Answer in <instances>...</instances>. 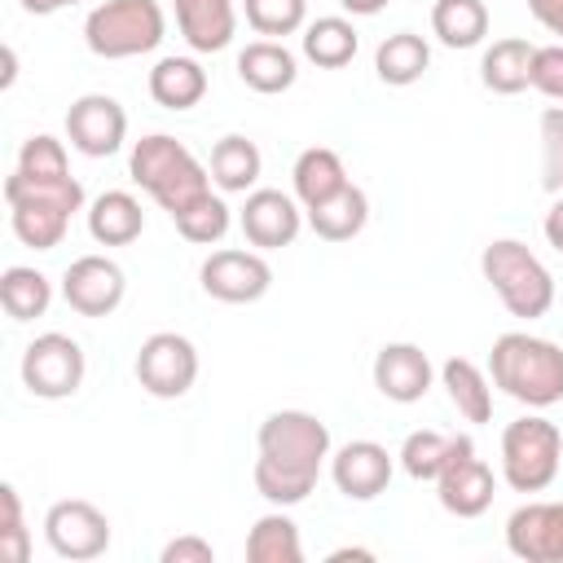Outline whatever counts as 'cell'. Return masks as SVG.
<instances>
[{
  "label": "cell",
  "mask_w": 563,
  "mask_h": 563,
  "mask_svg": "<svg viewBox=\"0 0 563 563\" xmlns=\"http://www.w3.org/2000/svg\"><path fill=\"white\" fill-rule=\"evenodd\" d=\"M330 427L308 409H273L255 431V493L268 506H299L330 462Z\"/></svg>",
  "instance_id": "6da1fadb"
},
{
  "label": "cell",
  "mask_w": 563,
  "mask_h": 563,
  "mask_svg": "<svg viewBox=\"0 0 563 563\" xmlns=\"http://www.w3.org/2000/svg\"><path fill=\"white\" fill-rule=\"evenodd\" d=\"M488 378L510 400L528 409H550L563 400V347L528 330L497 334L488 352Z\"/></svg>",
  "instance_id": "7a4b0ae2"
},
{
  "label": "cell",
  "mask_w": 563,
  "mask_h": 563,
  "mask_svg": "<svg viewBox=\"0 0 563 563\" xmlns=\"http://www.w3.org/2000/svg\"><path fill=\"white\" fill-rule=\"evenodd\" d=\"M4 202H9V224L13 238L31 251H53L62 246L70 216L84 211V185L75 176H4Z\"/></svg>",
  "instance_id": "3957f363"
},
{
  "label": "cell",
  "mask_w": 563,
  "mask_h": 563,
  "mask_svg": "<svg viewBox=\"0 0 563 563\" xmlns=\"http://www.w3.org/2000/svg\"><path fill=\"white\" fill-rule=\"evenodd\" d=\"M128 176L132 185H141L167 216L185 211L189 202H198L202 194H211V167L194 158V150L167 132H150L132 145L128 154Z\"/></svg>",
  "instance_id": "277c9868"
},
{
  "label": "cell",
  "mask_w": 563,
  "mask_h": 563,
  "mask_svg": "<svg viewBox=\"0 0 563 563\" xmlns=\"http://www.w3.org/2000/svg\"><path fill=\"white\" fill-rule=\"evenodd\" d=\"M479 273L501 308L519 321H537L554 308V277L519 238H493L479 251Z\"/></svg>",
  "instance_id": "5b68a950"
},
{
  "label": "cell",
  "mask_w": 563,
  "mask_h": 563,
  "mask_svg": "<svg viewBox=\"0 0 563 563\" xmlns=\"http://www.w3.org/2000/svg\"><path fill=\"white\" fill-rule=\"evenodd\" d=\"M163 35H167V13L158 0H101L84 18V44L106 62L154 53Z\"/></svg>",
  "instance_id": "8992f818"
},
{
  "label": "cell",
  "mask_w": 563,
  "mask_h": 563,
  "mask_svg": "<svg viewBox=\"0 0 563 563\" xmlns=\"http://www.w3.org/2000/svg\"><path fill=\"white\" fill-rule=\"evenodd\" d=\"M563 466V431L541 418V413H523L515 422H506L501 431V479L515 493H545L559 479Z\"/></svg>",
  "instance_id": "52a82bcc"
},
{
  "label": "cell",
  "mask_w": 563,
  "mask_h": 563,
  "mask_svg": "<svg viewBox=\"0 0 563 563\" xmlns=\"http://www.w3.org/2000/svg\"><path fill=\"white\" fill-rule=\"evenodd\" d=\"M84 374H88V361H84V347L62 334V330H44L26 343L22 352V387L35 396V400H66L84 387Z\"/></svg>",
  "instance_id": "ba28073f"
},
{
  "label": "cell",
  "mask_w": 563,
  "mask_h": 563,
  "mask_svg": "<svg viewBox=\"0 0 563 563\" xmlns=\"http://www.w3.org/2000/svg\"><path fill=\"white\" fill-rule=\"evenodd\" d=\"M132 369L154 400H180L198 383V347L176 330H158L136 347Z\"/></svg>",
  "instance_id": "9c48e42d"
},
{
  "label": "cell",
  "mask_w": 563,
  "mask_h": 563,
  "mask_svg": "<svg viewBox=\"0 0 563 563\" xmlns=\"http://www.w3.org/2000/svg\"><path fill=\"white\" fill-rule=\"evenodd\" d=\"M44 541L57 559L70 563H92L110 550V519L84 497H62L44 515Z\"/></svg>",
  "instance_id": "30bf717a"
},
{
  "label": "cell",
  "mask_w": 563,
  "mask_h": 563,
  "mask_svg": "<svg viewBox=\"0 0 563 563\" xmlns=\"http://www.w3.org/2000/svg\"><path fill=\"white\" fill-rule=\"evenodd\" d=\"M198 282L211 299L220 303H255L268 295L273 286V268L264 260V251H242V246H224L211 251L198 268Z\"/></svg>",
  "instance_id": "8fae6325"
},
{
  "label": "cell",
  "mask_w": 563,
  "mask_h": 563,
  "mask_svg": "<svg viewBox=\"0 0 563 563\" xmlns=\"http://www.w3.org/2000/svg\"><path fill=\"white\" fill-rule=\"evenodd\" d=\"M66 141L84 158H110L128 141V110L110 92H84L66 110Z\"/></svg>",
  "instance_id": "7c38bea8"
},
{
  "label": "cell",
  "mask_w": 563,
  "mask_h": 563,
  "mask_svg": "<svg viewBox=\"0 0 563 563\" xmlns=\"http://www.w3.org/2000/svg\"><path fill=\"white\" fill-rule=\"evenodd\" d=\"M303 207L295 194H282V189H251L242 211H238V229L242 238L255 246V251H282L299 238L303 229Z\"/></svg>",
  "instance_id": "4fadbf2b"
},
{
  "label": "cell",
  "mask_w": 563,
  "mask_h": 563,
  "mask_svg": "<svg viewBox=\"0 0 563 563\" xmlns=\"http://www.w3.org/2000/svg\"><path fill=\"white\" fill-rule=\"evenodd\" d=\"M128 295V277L110 255H79L62 273V299L79 317H110Z\"/></svg>",
  "instance_id": "5bb4252c"
},
{
  "label": "cell",
  "mask_w": 563,
  "mask_h": 563,
  "mask_svg": "<svg viewBox=\"0 0 563 563\" xmlns=\"http://www.w3.org/2000/svg\"><path fill=\"white\" fill-rule=\"evenodd\" d=\"M396 471V457L378 440H347L330 453V479L347 501H374L387 493Z\"/></svg>",
  "instance_id": "9a60e30c"
},
{
  "label": "cell",
  "mask_w": 563,
  "mask_h": 563,
  "mask_svg": "<svg viewBox=\"0 0 563 563\" xmlns=\"http://www.w3.org/2000/svg\"><path fill=\"white\" fill-rule=\"evenodd\" d=\"M506 550L523 563H563V501H523L510 510Z\"/></svg>",
  "instance_id": "2e32d148"
},
{
  "label": "cell",
  "mask_w": 563,
  "mask_h": 563,
  "mask_svg": "<svg viewBox=\"0 0 563 563\" xmlns=\"http://www.w3.org/2000/svg\"><path fill=\"white\" fill-rule=\"evenodd\" d=\"M493 493H497V475L484 457H475V444H466L435 479V497L449 515L457 519H479L488 506H493Z\"/></svg>",
  "instance_id": "e0dca14e"
},
{
  "label": "cell",
  "mask_w": 563,
  "mask_h": 563,
  "mask_svg": "<svg viewBox=\"0 0 563 563\" xmlns=\"http://www.w3.org/2000/svg\"><path fill=\"white\" fill-rule=\"evenodd\" d=\"M435 365L418 343H383L374 356V387L391 405H413L431 391Z\"/></svg>",
  "instance_id": "ac0fdd59"
},
{
  "label": "cell",
  "mask_w": 563,
  "mask_h": 563,
  "mask_svg": "<svg viewBox=\"0 0 563 563\" xmlns=\"http://www.w3.org/2000/svg\"><path fill=\"white\" fill-rule=\"evenodd\" d=\"M176 26L194 53H220L238 35V0H176Z\"/></svg>",
  "instance_id": "d6986e66"
},
{
  "label": "cell",
  "mask_w": 563,
  "mask_h": 563,
  "mask_svg": "<svg viewBox=\"0 0 563 563\" xmlns=\"http://www.w3.org/2000/svg\"><path fill=\"white\" fill-rule=\"evenodd\" d=\"M238 79H242L251 92L277 97V92H286V88H295V79H299V57H295L282 40H251V44L238 53Z\"/></svg>",
  "instance_id": "ffe728a7"
},
{
  "label": "cell",
  "mask_w": 563,
  "mask_h": 563,
  "mask_svg": "<svg viewBox=\"0 0 563 563\" xmlns=\"http://www.w3.org/2000/svg\"><path fill=\"white\" fill-rule=\"evenodd\" d=\"M88 233L97 246H128L145 233L141 198L128 189H106L88 202Z\"/></svg>",
  "instance_id": "44dd1931"
},
{
  "label": "cell",
  "mask_w": 563,
  "mask_h": 563,
  "mask_svg": "<svg viewBox=\"0 0 563 563\" xmlns=\"http://www.w3.org/2000/svg\"><path fill=\"white\" fill-rule=\"evenodd\" d=\"M150 97L163 110H194L207 97V70H202V62L198 57H185V53L158 57L154 70H150Z\"/></svg>",
  "instance_id": "7402d4cb"
},
{
  "label": "cell",
  "mask_w": 563,
  "mask_h": 563,
  "mask_svg": "<svg viewBox=\"0 0 563 563\" xmlns=\"http://www.w3.org/2000/svg\"><path fill=\"white\" fill-rule=\"evenodd\" d=\"M207 167H211V180H216L220 194H251L260 172H264V154H260V145L251 136L229 132V136H220L211 145V163Z\"/></svg>",
  "instance_id": "603a6c76"
},
{
  "label": "cell",
  "mask_w": 563,
  "mask_h": 563,
  "mask_svg": "<svg viewBox=\"0 0 563 563\" xmlns=\"http://www.w3.org/2000/svg\"><path fill=\"white\" fill-rule=\"evenodd\" d=\"M290 185H295L299 207L308 211V207L334 198V194L347 185V167H343L339 150H330V145H308V150L295 158V167H290Z\"/></svg>",
  "instance_id": "cb8c5ba5"
},
{
  "label": "cell",
  "mask_w": 563,
  "mask_h": 563,
  "mask_svg": "<svg viewBox=\"0 0 563 563\" xmlns=\"http://www.w3.org/2000/svg\"><path fill=\"white\" fill-rule=\"evenodd\" d=\"M303 216H308V229H312L321 242H352V238L369 224V198H365L361 185L347 180L334 198L308 207Z\"/></svg>",
  "instance_id": "d4e9b609"
},
{
  "label": "cell",
  "mask_w": 563,
  "mask_h": 563,
  "mask_svg": "<svg viewBox=\"0 0 563 563\" xmlns=\"http://www.w3.org/2000/svg\"><path fill=\"white\" fill-rule=\"evenodd\" d=\"M532 48L523 35H506V40H493L479 57V84L497 97H515L528 88V70H532Z\"/></svg>",
  "instance_id": "484cf974"
},
{
  "label": "cell",
  "mask_w": 563,
  "mask_h": 563,
  "mask_svg": "<svg viewBox=\"0 0 563 563\" xmlns=\"http://www.w3.org/2000/svg\"><path fill=\"white\" fill-rule=\"evenodd\" d=\"M440 387L449 391L453 409L466 418V422H488L493 418V378L466 361V356H449L440 365Z\"/></svg>",
  "instance_id": "4316f807"
},
{
  "label": "cell",
  "mask_w": 563,
  "mask_h": 563,
  "mask_svg": "<svg viewBox=\"0 0 563 563\" xmlns=\"http://www.w3.org/2000/svg\"><path fill=\"white\" fill-rule=\"evenodd\" d=\"M431 66V44L418 31H396L374 48V75L391 88H409L427 75Z\"/></svg>",
  "instance_id": "83f0119b"
},
{
  "label": "cell",
  "mask_w": 563,
  "mask_h": 563,
  "mask_svg": "<svg viewBox=\"0 0 563 563\" xmlns=\"http://www.w3.org/2000/svg\"><path fill=\"white\" fill-rule=\"evenodd\" d=\"M356 48H361L356 26H352L347 18H334V13L308 22L303 35H299V53H303L312 66H321V70H343V66L356 57Z\"/></svg>",
  "instance_id": "f1b7e54d"
},
{
  "label": "cell",
  "mask_w": 563,
  "mask_h": 563,
  "mask_svg": "<svg viewBox=\"0 0 563 563\" xmlns=\"http://www.w3.org/2000/svg\"><path fill=\"white\" fill-rule=\"evenodd\" d=\"M466 444H475V440H471V435H444V431H409L396 457H400V471H405L409 479L435 484L440 471H444Z\"/></svg>",
  "instance_id": "f546056e"
},
{
  "label": "cell",
  "mask_w": 563,
  "mask_h": 563,
  "mask_svg": "<svg viewBox=\"0 0 563 563\" xmlns=\"http://www.w3.org/2000/svg\"><path fill=\"white\" fill-rule=\"evenodd\" d=\"M246 559L251 563H299L303 559V541H299V523L286 515V506L260 515L246 532Z\"/></svg>",
  "instance_id": "4dcf8cb0"
},
{
  "label": "cell",
  "mask_w": 563,
  "mask_h": 563,
  "mask_svg": "<svg viewBox=\"0 0 563 563\" xmlns=\"http://www.w3.org/2000/svg\"><path fill=\"white\" fill-rule=\"evenodd\" d=\"M431 31L444 48H475L488 35V4L484 0H435Z\"/></svg>",
  "instance_id": "1f68e13d"
},
{
  "label": "cell",
  "mask_w": 563,
  "mask_h": 563,
  "mask_svg": "<svg viewBox=\"0 0 563 563\" xmlns=\"http://www.w3.org/2000/svg\"><path fill=\"white\" fill-rule=\"evenodd\" d=\"M0 303L13 321H35L53 303V282L31 264H9L0 273Z\"/></svg>",
  "instance_id": "d6a6232c"
},
{
  "label": "cell",
  "mask_w": 563,
  "mask_h": 563,
  "mask_svg": "<svg viewBox=\"0 0 563 563\" xmlns=\"http://www.w3.org/2000/svg\"><path fill=\"white\" fill-rule=\"evenodd\" d=\"M172 224H176V233H180L185 242H194V246H216V242L229 233L233 211H229V202H224L220 194H202L198 202H189L185 211H176Z\"/></svg>",
  "instance_id": "836d02e7"
},
{
  "label": "cell",
  "mask_w": 563,
  "mask_h": 563,
  "mask_svg": "<svg viewBox=\"0 0 563 563\" xmlns=\"http://www.w3.org/2000/svg\"><path fill=\"white\" fill-rule=\"evenodd\" d=\"M242 13L264 40H286L308 26V0H242Z\"/></svg>",
  "instance_id": "e575fe53"
},
{
  "label": "cell",
  "mask_w": 563,
  "mask_h": 563,
  "mask_svg": "<svg viewBox=\"0 0 563 563\" xmlns=\"http://www.w3.org/2000/svg\"><path fill=\"white\" fill-rule=\"evenodd\" d=\"M13 172L35 176V180H44V176H70L66 141H57L53 132H35V136H26L22 150H18V167H13Z\"/></svg>",
  "instance_id": "d590c367"
},
{
  "label": "cell",
  "mask_w": 563,
  "mask_h": 563,
  "mask_svg": "<svg viewBox=\"0 0 563 563\" xmlns=\"http://www.w3.org/2000/svg\"><path fill=\"white\" fill-rule=\"evenodd\" d=\"M0 559L26 563L31 559V528L22 515V497L13 484H0Z\"/></svg>",
  "instance_id": "8d00e7d4"
},
{
  "label": "cell",
  "mask_w": 563,
  "mask_h": 563,
  "mask_svg": "<svg viewBox=\"0 0 563 563\" xmlns=\"http://www.w3.org/2000/svg\"><path fill=\"white\" fill-rule=\"evenodd\" d=\"M541 185L563 194V106L541 110Z\"/></svg>",
  "instance_id": "74e56055"
},
{
  "label": "cell",
  "mask_w": 563,
  "mask_h": 563,
  "mask_svg": "<svg viewBox=\"0 0 563 563\" xmlns=\"http://www.w3.org/2000/svg\"><path fill=\"white\" fill-rule=\"evenodd\" d=\"M528 88H537L550 101H563V44H537L532 48Z\"/></svg>",
  "instance_id": "f35d334b"
},
{
  "label": "cell",
  "mask_w": 563,
  "mask_h": 563,
  "mask_svg": "<svg viewBox=\"0 0 563 563\" xmlns=\"http://www.w3.org/2000/svg\"><path fill=\"white\" fill-rule=\"evenodd\" d=\"M158 563H216V545L198 532H185V537H172L158 550Z\"/></svg>",
  "instance_id": "ab89813d"
},
{
  "label": "cell",
  "mask_w": 563,
  "mask_h": 563,
  "mask_svg": "<svg viewBox=\"0 0 563 563\" xmlns=\"http://www.w3.org/2000/svg\"><path fill=\"white\" fill-rule=\"evenodd\" d=\"M528 13H532L550 35L563 40V0H528Z\"/></svg>",
  "instance_id": "60d3db41"
},
{
  "label": "cell",
  "mask_w": 563,
  "mask_h": 563,
  "mask_svg": "<svg viewBox=\"0 0 563 563\" xmlns=\"http://www.w3.org/2000/svg\"><path fill=\"white\" fill-rule=\"evenodd\" d=\"M541 233H545V242L563 255V194H554V202H550V211H545V220H541Z\"/></svg>",
  "instance_id": "b9f144b4"
},
{
  "label": "cell",
  "mask_w": 563,
  "mask_h": 563,
  "mask_svg": "<svg viewBox=\"0 0 563 563\" xmlns=\"http://www.w3.org/2000/svg\"><path fill=\"white\" fill-rule=\"evenodd\" d=\"M26 13H35V18H48V13H57V9H70V4H79V0H18Z\"/></svg>",
  "instance_id": "7bdbcfd3"
},
{
  "label": "cell",
  "mask_w": 563,
  "mask_h": 563,
  "mask_svg": "<svg viewBox=\"0 0 563 563\" xmlns=\"http://www.w3.org/2000/svg\"><path fill=\"white\" fill-rule=\"evenodd\" d=\"M347 13H356V18H374V13H383L387 9V0H339Z\"/></svg>",
  "instance_id": "ee69618b"
},
{
  "label": "cell",
  "mask_w": 563,
  "mask_h": 563,
  "mask_svg": "<svg viewBox=\"0 0 563 563\" xmlns=\"http://www.w3.org/2000/svg\"><path fill=\"white\" fill-rule=\"evenodd\" d=\"M325 559H330V563H343V559H365V563H369L374 550H365V545H339V550H330Z\"/></svg>",
  "instance_id": "f6af8a7d"
},
{
  "label": "cell",
  "mask_w": 563,
  "mask_h": 563,
  "mask_svg": "<svg viewBox=\"0 0 563 563\" xmlns=\"http://www.w3.org/2000/svg\"><path fill=\"white\" fill-rule=\"evenodd\" d=\"M18 79V53L13 48H4V88Z\"/></svg>",
  "instance_id": "bcb514c9"
}]
</instances>
